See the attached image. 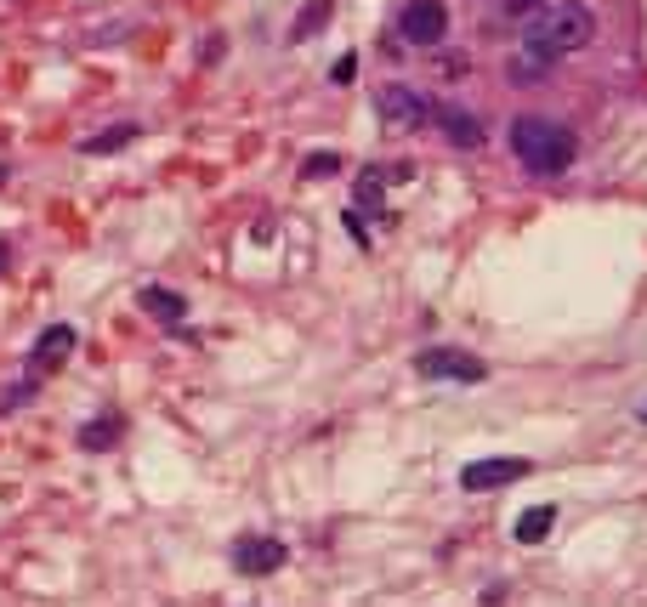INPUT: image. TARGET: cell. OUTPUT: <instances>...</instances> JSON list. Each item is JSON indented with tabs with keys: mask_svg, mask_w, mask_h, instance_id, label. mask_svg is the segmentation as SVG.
I'll use <instances>...</instances> for the list:
<instances>
[{
	"mask_svg": "<svg viewBox=\"0 0 647 607\" xmlns=\"http://www.w3.org/2000/svg\"><path fill=\"white\" fill-rule=\"evenodd\" d=\"M596 35V18H591V6H579V0H545L540 12L528 18L523 29V52L528 57H540V63H557V57H574L585 52Z\"/></svg>",
	"mask_w": 647,
	"mask_h": 607,
	"instance_id": "cell-1",
	"label": "cell"
},
{
	"mask_svg": "<svg viewBox=\"0 0 647 607\" xmlns=\"http://www.w3.org/2000/svg\"><path fill=\"white\" fill-rule=\"evenodd\" d=\"M511 154L523 159L534 176H562V171H574L579 142H574L568 125L540 120V114H523V120L511 125Z\"/></svg>",
	"mask_w": 647,
	"mask_h": 607,
	"instance_id": "cell-2",
	"label": "cell"
},
{
	"mask_svg": "<svg viewBox=\"0 0 647 607\" xmlns=\"http://www.w3.org/2000/svg\"><path fill=\"white\" fill-rule=\"evenodd\" d=\"M415 375L420 381H460V386H477L489 381V364L477 352H460V347H426L415 358Z\"/></svg>",
	"mask_w": 647,
	"mask_h": 607,
	"instance_id": "cell-3",
	"label": "cell"
},
{
	"mask_svg": "<svg viewBox=\"0 0 647 607\" xmlns=\"http://www.w3.org/2000/svg\"><path fill=\"white\" fill-rule=\"evenodd\" d=\"M375 120L386 131H420V125L432 120V103L415 86H381L375 91Z\"/></svg>",
	"mask_w": 647,
	"mask_h": 607,
	"instance_id": "cell-4",
	"label": "cell"
},
{
	"mask_svg": "<svg viewBox=\"0 0 647 607\" xmlns=\"http://www.w3.org/2000/svg\"><path fill=\"white\" fill-rule=\"evenodd\" d=\"M449 35V12H443V0H409L398 12V40L403 46H438Z\"/></svg>",
	"mask_w": 647,
	"mask_h": 607,
	"instance_id": "cell-5",
	"label": "cell"
},
{
	"mask_svg": "<svg viewBox=\"0 0 647 607\" xmlns=\"http://www.w3.org/2000/svg\"><path fill=\"white\" fill-rule=\"evenodd\" d=\"M284 539L273 534H239L233 539V568L245 573V579H267L273 568H284Z\"/></svg>",
	"mask_w": 647,
	"mask_h": 607,
	"instance_id": "cell-6",
	"label": "cell"
},
{
	"mask_svg": "<svg viewBox=\"0 0 647 607\" xmlns=\"http://www.w3.org/2000/svg\"><path fill=\"white\" fill-rule=\"evenodd\" d=\"M534 460H517V454H494V460H472V466L460 471V488H472V494H489V488H506V483H523Z\"/></svg>",
	"mask_w": 647,
	"mask_h": 607,
	"instance_id": "cell-7",
	"label": "cell"
},
{
	"mask_svg": "<svg viewBox=\"0 0 647 607\" xmlns=\"http://www.w3.org/2000/svg\"><path fill=\"white\" fill-rule=\"evenodd\" d=\"M80 347V335H74V324H52V330L35 341V352H29V375H57V369L69 364V352Z\"/></svg>",
	"mask_w": 647,
	"mask_h": 607,
	"instance_id": "cell-8",
	"label": "cell"
},
{
	"mask_svg": "<svg viewBox=\"0 0 647 607\" xmlns=\"http://www.w3.org/2000/svg\"><path fill=\"white\" fill-rule=\"evenodd\" d=\"M137 307L154 318V324H165V330H182V318H188V301H182L176 290H165V284H142Z\"/></svg>",
	"mask_w": 647,
	"mask_h": 607,
	"instance_id": "cell-9",
	"label": "cell"
},
{
	"mask_svg": "<svg viewBox=\"0 0 647 607\" xmlns=\"http://www.w3.org/2000/svg\"><path fill=\"white\" fill-rule=\"evenodd\" d=\"M330 18H335V0H307V6L296 12V23H290V35H284V40H290V46H301V40H313Z\"/></svg>",
	"mask_w": 647,
	"mask_h": 607,
	"instance_id": "cell-10",
	"label": "cell"
},
{
	"mask_svg": "<svg viewBox=\"0 0 647 607\" xmlns=\"http://www.w3.org/2000/svg\"><path fill=\"white\" fill-rule=\"evenodd\" d=\"M137 137H142V125L120 120V125H108V131H97V137H80V154H120L125 142H137Z\"/></svg>",
	"mask_w": 647,
	"mask_h": 607,
	"instance_id": "cell-11",
	"label": "cell"
},
{
	"mask_svg": "<svg viewBox=\"0 0 647 607\" xmlns=\"http://www.w3.org/2000/svg\"><path fill=\"white\" fill-rule=\"evenodd\" d=\"M120 437H125V420H120V415L86 420V426H80V449H86V454H103V449H114Z\"/></svg>",
	"mask_w": 647,
	"mask_h": 607,
	"instance_id": "cell-12",
	"label": "cell"
},
{
	"mask_svg": "<svg viewBox=\"0 0 647 607\" xmlns=\"http://www.w3.org/2000/svg\"><path fill=\"white\" fill-rule=\"evenodd\" d=\"M443 137L455 142V148H483V125L472 120V114H460V108H443Z\"/></svg>",
	"mask_w": 647,
	"mask_h": 607,
	"instance_id": "cell-13",
	"label": "cell"
},
{
	"mask_svg": "<svg viewBox=\"0 0 647 607\" xmlns=\"http://www.w3.org/2000/svg\"><path fill=\"white\" fill-rule=\"evenodd\" d=\"M551 528H557V505H528L523 517H517V539L523 545H540Z\"/></svg>",
	"mask_w": 647,
	"mask_h": 607,
	"instance_id": "cell-14",
	"label": "cell"
},
{
	"mask_svg": "<svg viewBox=\"0 0 647 607\" xmlns=\"http://www.w3.org/2000/svg\"><path fill=\"white\" fill-rule=\"evenodd\" d=\"M381 193H386V176H381V165H369L364 176H358V210H369V216H381Z\"/></svg>",
	"mask_w": 647,
	"mask_h": 607,
	"instance_id": "cell-15",
	"label": "cell"
},
{
	"mask_svg": "<svg viewBox=\"0 0 647 607\" xmlns=\"http://www.w3.org/2000/svg\"><path fill=\"white\" fill-rule=\"evenodd\" d=\"M335 171H341V154H335V148H318V154L301 159V182H324V176H335Z\"/></svg>",
	"mask_w": 647,
	"mask_h": 607,
	"instance_id": "cell-16",
	"label": "cell"
},
{
	"mask_svg": "<svg viewBox=\"0 0 647 607\" xmlns=\"http://www.w3.org/2000/svg\"><path fill=\"white\" fill-rule=\"evenodd\" d=\"M545 74H551V63H540V57H528V52H517V63H511V80L517 86H540Z\"/></svg>",
	"mask_w": 647,
	"mask_h": 607,
	"instance_id": "cell-17",
	"label": "cell"
},
{
	"mask_svg": "<svg viewBox=\"0 0 647 607\" xmlns=\"http://www.w3.org/2000/svg\"><path fill=\"white\" fill-rule=\"evenodd\" d=\"M352 74H358V57H335V69H330V80H335V86H352Z\"/></svg>",
	"mask_w": 647,
	"mask_h": 607,
	"instance_id": "cell-18",
	"label": "cell"
},
{
	"mask_svg": "<svg viewBox=\"0 0 647 607\" xmlns=\"http://www.w3.org/2000/svg\"><path fill=\"white\" fill-rule=\"evenodd\" d=\"M545 0H506V18H517V23H528L534 12H540Z\"/></svg>",
	"mask_w": 647,
	"mask_h": 607,
	"instance_id": "cell-19",
	"label": "cell"
},
{
	"mask_svg": "<svg viewBox=\"0 0 647 607\" xmlns=\"http://www.w3.org/2000/svg\"><path fill=\"white\" fill-rule=\"evenodd\" d=\"M636 420H642V426H647V398H636Z\"/></svg>",
	"mask_w": 647,
	"mask_h": 607,
	"instance_id": "cell-20",
	"label": "cell"
},
{
	"mask_svg": "<svg viewBox=\"0 0 647 607\" xmlns=\"http://www.w3.org/2000/svg\"><path fill=\"white\" fill-rule=\"evenodd\" d=\"M6 256H12V250H6V244H0V267H6Z\"/></svg>",
	"mask_w": 647,
	"mask_h": 607,
	"instance_id": "cell-21",
	"label": "cell"
}]
</instances>
